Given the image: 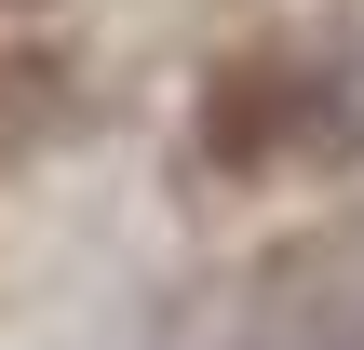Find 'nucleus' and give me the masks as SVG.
<instances>
[{"mask_svg": "<svg viewBox=\"0 0 364 350\" xmlns=\"http://www.w3.org/2000/svg\"><path fill=\"white\" fill-rule=\"evenodd\" d=\"M311 135V67H230L203 94V148L216 162H284Z\"/></svg>", "mask_w": 364, "mask_h": 350, "instance_id": "f257e3e1", "label": "nucleus"}]
</instances>
